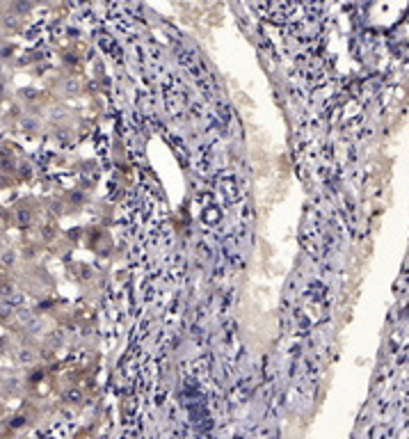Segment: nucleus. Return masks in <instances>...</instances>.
<instances>
[{
	"mask_svg": "<svg viewBox=\"0 0 409 439\" xmlns=\"http://www.w3.org/2000/svg\"><path fill=\"white\" fill-rule=\"evenodd\" d=\"M30 220H32V213H30V211H25V208L16 211V222H21V224H28Z\"/></svg>",
	"mask_w": 409,
	"mask_h": 439,
	"instance_id": "f257e3e1",
	"label": "nucleus"
},
{
	"mask_svg": "<svg viewBox=\"0 0 409 439\" xmlns=\"http://www.w3.org/2000/svg\"><path fill=\"white\" fill-rule=\"evenodd\" d=\"M32 359V355L30 352H21V362H30Z\"/></svg>",
	"mask_w": 409,
	"mask_h": 439,
	"instance_id": "f03ea898",
	"label": "nucleus"
}]
</instances>
